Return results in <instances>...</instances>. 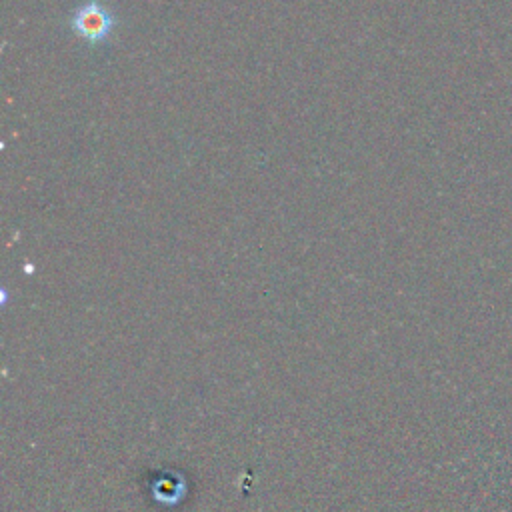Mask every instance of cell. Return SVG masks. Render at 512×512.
<instances>
[{"label": "cell", "mask_w": 512, "mask_h": 512, "mask_svg": "<svg viewBox=\"0 0 512 512\" xmlns=\"http://www.w3.org/2000/svg\"><path fill=\"white\" fill-rule=\"evenodd\" d=\"M114 24H116L114 14L106 6L94 0L78 6L70 18L72 32L90 44L104 42L112 34Z\"/></svg>", "instance_id": "6da1fadb"}]
</instances>
